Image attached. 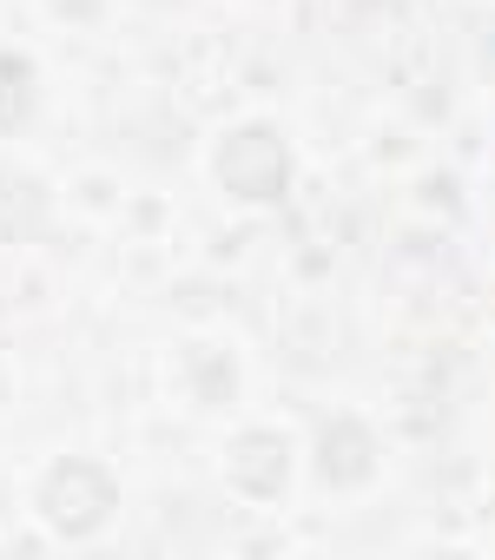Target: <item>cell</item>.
<instances>
[{
	"label": "cell",
	"mask_w": 495,
	"mask_h": 560,
	"mask_svg": "<svg viewBox=\"0 0 495 560\" xmlns=\"http://www.w3.org/2000/svg\"><path fill=\"white\" fill-rule=\"evenodd\" d=\"M218 172L238 198H278L291 185V152L272 126H238L218 152Z\"/></svg>",
	"instance_id": "cell-2"
},
{
	"label": "cell",
	"mask_w": 495,
	"mask_h": 560,
	"mask_svg": "<svg viewBox=\"0 0 495 560\" xmlns=\"http://www.w3.org/2000/svg\"><path fill=\"white\" fill-rule=\"evenodd\" d=\"M41 508L60 534H93L106 527L113 514V475L93 468V462H60L47 481H41Z\"/></svg>",
	"instance_id": "cell-1"
},
{
	"label": "cell",
	"mask_w": 495,
	"mask_h": 560,
	"mask_svg": "<svg viewBox=\"0 0 495 560\" xmlns=\"http://www.w3.org/2000/svg\"><path fill=\"white\" fill-rule=\"evenodd\" d=\"M41 224H47V191H41V178L0 165V244H21V237H34Z\"/></svg>",
	"instance_id": "cell-3"
},
{
	"label": "cell",
	"mask_w": 495,
	"mask_h": 560,
	"mask_svg": "<svg viewBox=\"0 0 495 560\" xmlns=\"http://www.w3.org/2000/svg\"><path fill=\"white\" fill-rule=\"evenodd\" d=\"M27 106H34V67L21 54H0V132L21 126Z\"/></svg>",
	"instance_id": "cell-4"
}]
</instances>
